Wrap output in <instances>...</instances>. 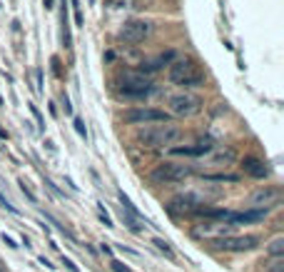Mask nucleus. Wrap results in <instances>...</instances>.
<instances>
[{
  "label": "nucleus",
  "instance_id": "f257e3e1",
  "mask_svg": "<svg viewBox=\"0 0 284 272\" xmlns=\"http://www.w3.org/2000/svg\"><path fill=\"white\" fill-rule=\"evenodd\" d=\"M155 92H157V88L150 78L140 75L137 70H120L117 85H115V97L120 103H145Z\"/></svg>",
  "mask_w": 284,
  "mask_h": 272
},
{
  "label": "nucleus",
  "instance_id": "f03ea898",
  "mask_svg": "<svg viewBox=\"0 0 284 272\" xmlns=\"http://www.w3.org/2000/svg\"><path fill=\"white\" fill-rule=\"evenodd\" d=\"M182 138V127L174 122H155V125H142L137 127L135 140L142 148L150 150H162V148H172L177 140Z\"/></svg>",
  "mask_w": 284,
  "mask_h": 272
},
{
  "label": "nucleus",
  "instance_id": "7ed1b4c3",
  "mask_svg": "<svg viewBox=\"0 0 284 272\" xmlns=\"http://www.w3.org/2000/svg\"><path fill=\"white\" fill-rule=\"evenodd\" d=\"M167 78H170L172 85H180V88H202L207 83L202 67L192 58H174L167 65Z\"/></svg>",
  "mask_w": 284,
  "mask_h": 272
},
{
  "label": "nucleus",
  "instance_id": "20e7f679",
  "mask_svg": "<svg viewBox=\"0 0 284 272\" xmlns=\"http://www.w3.org/2000/svg\"><path fill=\"white\" fill-rule=\"evenodd\" d=\"M192 175V167L185 165V162H174V160H165L162 165H157L150 175V180L155 185H177V182H185Z\"/></svg>",
  "mask_w": 284,
  "mask_h": 272
},
{
  "label": "nucleus",
  "instance_id": "39448f33",
  "mask_svg": "<svg viewBox=\"0 0 284 272\" xmlns=\"http://www.w3.org/2000/svg\"><path fill=\"white\" fill-rule=\"evenodd\" d=\"M152 30H155V25L150 20H145V18H130V20H125L120 25L117 40L120 43H127V45H140V43H145L152 35Z\"/></svg>",
  "mask_w": 284,
  "mask_h": 272
},
{
  "label": "nucleus",
  "instance_id": "423d86ee",
  "mask_svg": "<svg viewBox=\"0 0 284 272\" xmlns=\"http://www.w3.org/2000/svg\"><path fill=\"white\" fill-rule=\"evenodd\" d=\"M202 97L195 95V92H172L167 95V108H170L172 115H180V118H192V115H197L199 110H202Z\"/></svg>",
  "mask_w": 284,
  "mask_h": 272
},
{
  "label": "nucleus",
  "instance_id": "0eeeda50",
  "mask_svg": "<svg viewBox=\"0 0 284 272\" xmlns=\"http://www.w3.org/2000/svg\"><path fill=\"white\" fill-rule=\"evenodd\" d=\"M122 120L127 125H155V122H172L170 120V113L165 110H157V108H132L127 113H122Z\"/></svg>",
  "mask_w": 284,
  "mask_h": 272
},
{
  "label": "nucleus",
  "instance_id": "6e6552de",
  "mask_svg": "<svg viewBox=\"0 0 284 272\" xmlns=\"http://www.w3.org/2000/svg\"><path fill=\"white\" fill-rule=\"evenodd\" d=\"M209 245L215 250H225V252H250L259 247V237L257 235H227V237H217V240H209Z\"/></svg>",
  "mask_w": 284,
  "mask_h": 272
},
{
  "label": "nucleus",
  "instance_id": "1a4fd4ad",
  "mask_svg": "<svg viewBox=\"0 0 284 272\" xmlns=\"http://www.w3.org/2000/svg\"><path fill=\"white\" fill-rule=\"evenodd\" d=\"M279 200H282V192H279V187H272V185H267V187H259L257 192L250 195V200H247V205H250V210H264V208H277L279 205Z\"/></svg>",
  "mask_w": 284,
  "mask_h": 272
},
{
  "label": "nucleus",
  "instance_id": "9d476101",
  "mask_svg": "<svg viewBox=\"0 0 284 272\" xmlns=\"http://www.w3.org/2000/svg\"><path fill=\"white\" fill-rule=\"evenodd\" d=\"M174 58H177V53H174V50H167V53H160V55H157V58H152V60H142L135 70H137L140 75H145V78H150V75L160 73L165 65H170Z\"/></svg>",
  "mask_w": 284,
  "mask_h": 272
},
{
  "label": "nucleus",
  "instance_id": "9b49d317",
  "mask_svg": "<svg viewBox=\"0 0 284 272\" xmlns=\"http://www.w3.org/2000/svg\"><path fill=\"white\" fill-rule=\"evenodd\" d=\"M215 150V143L209 138L199 140L195 145H182V148H170V155H177V157H204Z\"/></svg>",
  "mask_w": 284,
  "mask_h": 272
},
{
  "label": "nucleus",
  "instance_id": "f8f14e48",
  "mask_svg": "<svg viewBox=\"0 0 284 272\" xmlns=\"http://www.w3.org/2000/svg\"><path fill=\"white\" fill-rule=\"evenodd\" d=\"M229 232H232V225H217V222H202V225H197L195 230H192V235L195 237H204V240H217V237H227Z\"/></svg>",
  "mask_w": 284,
  "mask_h": 272
},
{
  "label": "nucleus",
  "instance_id": "ddd939ff",
  "mask_svg": "<svg viewBox=\"0 0 284 272\" xmlns=\"http://www.w3.org/2000/svg\"><path fill=\"white\" fill-rule=\"evenodd\" d=\"M269 215V208L264 210H242V212H232L227 220V225L237 227V225H257V222H264V217Z\"/></svg>",
  "mask_w": 284,
  "mask_h": 272
},
{
  "label": "nucleus",
  "instance_id": "4468645a",
  "mask_svg": "<svg viewBox=\"0 0 284 272\" xmlns=\"http://www.w3.org/2000/svg\"><path fill=\"white\" fill-rule=\"evenodd\" d=\"M199 205H204L197 195H180L170 202V212L172 215H195Z\"/></svg>",
  "mask_w": 284,
  "mask_h": 272
},
{
  "label": "nucleus",
  "instance_id": "2eb2a0df",
  "mask_svg": "<svg viewBox=\"0 0 284 272\" xmlns=\"http://www.w3.org/2000/svg\"><path fill=\"white\" fill-rule=\"evenodd\" d=\"M242 173L250 175V178L262 180V178L269 175V167H267V162H262L259 157H244V160H242Z\"/></svg>",
  "mask_w": 284,
  "mask_h": 272
},
{
  "label": "nucleus",
  "instance_id": "dca6fc26",
  "mask_svg": "<svg viewBox=\"0 0 284 272\" xmlns=\"http://www.w3.org/2000/svg\"><path fill=\"white\" fill-rule=\"evenodd\" d=\"M120 217H122V222H125V227L127 230H132V232H142V215H135V212L125 210V208H120ZM147 222V220H145Z\"/></svg>",
  "mask_w": 284,
  "mask_h": 272
},
{
  "label": "nucleus",
  "instance_id": "f3484780",
  "mask_svg": "<svg viewBox=\"0 0 284 272\" xmlns=\"http://www.w3.org/2000/svg\"><path fill=\"white\" fill-rule=\"evenodd\" d=\"M234 150L232 148H220V150H212V165H220V167H225L229 162H234Z\"/></svg>",
  "mask_w": 284,
  "mask_h": 272
},
{
  "label": "nucleus",
  "instance_id": "a211bd4d",
  "mask_svg": "<svg viewBox=\"0 0 284 272\" xmlns=\"http://www.w3.org/2000/svg\"><path fill=\"white\" fill-rule=\"evenodd\" d=\"M62 43L65 48L73 45V38H70V23H67V3L62 0Z\"/></svg>",
  "mask_w": 284,
  "mask_h": 272
},
{
  "label": "nucleus",
  "instance_id": "6ab92c4d",
  "mask_svg": "<svg viewBox=\"0 0 284 272\" xmlns=\"http://www.w3.org/2000/svg\"><path fill=\"white\" fill-rule=\"evenodd\" d=\"M267 252H269V257H284V237H274L267 245Z\"/></svg>",
  "mask_w": 284,
  "mask_h": 272
},
{
  "label": "nucleus",
  "instance_id": "aec40b11",
  "mask_svg": "<svg viewBox=\"0 0 284 272\" xmlns=\"http://www.w3.org/2000/svg\"><path fill=\"white\" fill-rule=\"evenodd\" d=\"M207 182H239V175H229V173H217V175H204Z\"/></svg>",
  "mask_w": 284,
  "mask_h": 272
},
{
  "label": "nucleus",
  "instance_id": "412c9836",
  "mask_svg": "<svg viewBox=\"0 0 284 272\" xmlns=\"http://www.w3.org/2000/svg\"><path fill=\"white\" fill-rule=\"evenodd\" d=\"M152 245H155L160 252H165L167 257H172V247H170V242H167V240H162V237H155V240H152Z\"/></svg>",
  "mask_w": 284,
  "mask_h": 272
},
{
  "label": "nucleus",
  "instance_id": "4be33fe9",
  "mask_svg": "<svg viewBox=\"0 0 284 272\" xmlns=\"http://www.w3.org/2000/svg\"><path fill=\"white\" fill-rule=\"evenodd\" d=\"M267 272H284V257H272V262L267 265Z\"/></svg>",
  "mask_w": 284,
  "mask_h": 272
},
{
  "label": "nucleus",
  "instance_id": "5701e85b",
  "mask_svg": "<svg viewBox=\"0 0 284 272\" xmlns=\"http://www.w3.org/2000/svg\"><path fill=\"white\" fill-rule=\"evenodd\" d=\"M97 217H100V220L105 222V227H115V225H113V220H110V215H108V212L102 210V205H97Z\"/></svg>",
  "mask_w": 284,
  "mask_h": 272
},
{
  "label": "nucleus",
  "instance_id": "b1692460",
  "mask_svg": "<svg viewBox=\"0 0 284 272\" xmlns=\"http://www.w3.org/2000/svg\"><path fill=\"white\" fill-rule=\"evenodd\" d=\"M73 8H75V23H78V28H83V13H80V3L78 0H73Z\"/></svg>",
  "mask_w": 284,
  "mask_h": 272
},
{
  "label": "nucleus",
  "instance_id": "393cba45",
  "mask_svg": "<svg viewBox=\"0 0 284 272\" xmlns=\"http://www.w3.org/2000/svg\"><path fill=\"white\" fill-rule=\"evenodd\" d=\"M60 100H62V110H65V115H73V105H70V97L62 92L60 95Z\"/></svg>",
  "mask_w": 284,
  "mask_h": 272
},
{
  "label": "nucleus",
  "instance_id": "a878e982",
  "mask_svg": "<svg viewBox=\"0 0 284 272\" xmlns=\"http://www.w3.org/2000/svg\"><path fill=\"white\" fill-rule=\"evenodd\" d=\"M110 267H113V272H130V267H127L125 262H120V260H113Z\"/></svg>",
  "mask_w": 284,
  "mask_h": 272
},
{
  "label": "nucleus",
  "instance_id": "bb28decb",
  "mask_svg": "<svg viewBox=\"0 0 284 272\" xmlns=\"http://www.w3.org/2000/svg\"><path fill=\"white\" fill-rule=\"evenodd\" d=\"M75 130H78V135H80V138H87V127H85V122L80 120V118H75Z\"/></svg>",
  "mask_w": 284,
  "mask_h": 272
},
{
  "label": "nucleus",
  "instance_id": "cd10ccee",
  "mask_svg": "<svg viewBox=\"0 0 284 272\" xmlns=\"http://www.w3.org/2000/svg\"><path fill=\"white\" fill-rule=\"evenodd\" d=\"M20 192H23V195H25V197H28L30 202H32V205H35V202H38V197H35V195H32V192H30L28 190V185H25V182H20Z\"/></svg>",
  "mask_w": 284,
  "mask_h": 272
},
{
  "label": "nucleus",
  "instance_id": "c85d7f7f",
  "mask_svg": "<svg viewBox=\"0 0 284 272\" xmlns=\"http://www.w3.org/2000/svg\"><path fill=\"white\" fill-rule=\"evenodd\" d=\"M28 108H30V113L35 115V120H38V125H40V127H45V120H43V115H40V110H38L35 105H28Z\"/></svg>",
  "mask_w": 284,
  "mask_h": 272
},
{
  "label": "nucleus",
  "instance_id": "c756f323",
  "mask_svg": "<svg viewBox=\"0 0 284 272\" xmlns=\"http://www.w3.org/2000/svg\"><path fill=\"white\" fill-rule=\"evenodd\" d=\"M117 247H120L125 255H130V257H140V252H137V250H130V247H125V245H117Z\"/></svg>",
  "mask_w": 284,
  "mask_h": 272
},
{
  "label": "nucleus",
  "instance_id": "7c9ffc66",
  "mask_svg": "<svg viewBox=\"0 0 284 272\" xmlns=\"http://www.w3.org/2000/svg\"><path fill=\"white\" fill-rule=\"evenodd\" d=\"M3 242H5V245H8V247H13V250H15V247H18V245H15V240H13V237H10V235H5V232H3Z\"/></svg>",
  "mask_w": 284,
  "mask_h": 272
},
{
  "label": "nucleus",
  "instance_id": "2f4dec72",
  "mask_svg": "<svg viewBox=\"0 0 284 272\" xmlns=\"http://www.w3.org/2000/svg\"><path fill=\"white\" fill-rule=\"evenodd\" d=\"M65 267H67L70 272H78V265H75L73 260H65Z\"/></svg>",
  "mask_w": 284,
  "mask_h": 272
},
{
  "label": "nucleus",
  "instance_id": "473e14b6",
  "mask_svg": "<svg viewBox=\"0 0 284 272\" xmlns=\"http://www.w3.org/2000/svg\"><path fill=\"white\" fill-rule=\"evenodd\" d=\"M40 265H45V267H48V270H55V265H53V262H50V260H45V257H40Z\"/></svg>",
  "mask_w": 284,
  "mask_h": 272
},
{
  "label": "nucleus",
  "instance_id": "72a5a7b5",
  "mask_svg": "<svg viewBox=\"0 0 284 272\" xmlns=\"http://www.w3.org/2000/svg\"><path fill=\"white\" fill-rule=\"evenodd\" d=\"M8 138H10V135H8V130L0 125V140H8Z\"/></svg>",
  "mask_w": 284,
  "mask_h": 272
},
{
  "label": "nucleus",
  "instance_id": "f704fd0d",
  "mask_svg": "<svg viewBox=\"0 0 284 272\" xmlns=\"http://www.w3.org/2000/svg\"><path fill=\"white\" fill-rule=\"evenodd\" d=\"M43 5H45V8L50 10V8H55V0H43Z\"/></svg>",
  "mask_w": 284,
  "mask_h": 272
},
{
  "label": "nucleus",
  "instance_id": "c9c22d12",
  "mask_svg": "<svg viewBox=\"0 0 284 272\" xmlns=\"http://www.w3.org/2000/svg\"><path fill=\"white\" fill-rule=\"evenodd\" d=\"M0 272H8V267H5V262H0Z\"/></svg>",
  "mask_w": 284,
  "mask_h": 272
}]
</instances>
